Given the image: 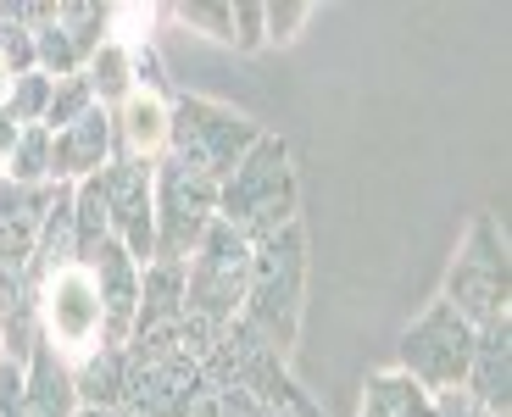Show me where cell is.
Listing matches in <instances>:
<instances>
[{
    "instance_id": "6da1fadb",
    "label": "cell",
    "mask_w": 512,
    "mask_h": 417,
    "mask_svg": "<svg viewBox=\"0 0 512 417\" xmlns=\"http://www.w3.org/2000/svg\"><path fill=\"white\" fill-rule=\"evenodd\" d=\"M245 267H251V240L240 228H229L223 217H212V228L201 234V245L184 262V323H179V351L190 362H201L218 334L240 317L245 301Z\"/></svg>"
},
{
    "instance_id": "7a4b0ae2",
    "label": "cell",
    "mask_w": 512,
    "mask_h": 417,
    "mask_svg": "<svg viewBox=\"0 0 512 417\" xmlns=\"http://www.w3.org/2000/svg\"><path fill=\"white\" fill-rule=\"evenodd\" d=\"M301 312H307V228L290 223L273 240L251 245L240 323L279 362H290L295 340H301Z\"/></svg>"
},
{
    "instance_id": "3957f363",
    "label": "cell",
    "mask_w": 512,
    "mask_h": 417,
    "mask_svg": "<svg viewBox=\"0 0 512 417\" xmlns=\"http://www.w3.org/2000/svg\"><path fill=\"white\" fill-rule=\"evenodd\" d=\"M218 217L229 228H240L251 245H262L279 228L301 223V178H295L290 139L262 128V139H256L251 151L240 156V167L218 184Z\"/></svg>"
},
{
    "instance_id": "277c9868",
    "label": "cell",
    "mask_w": 512,
    "mask_h": 417,
    "mask_svg": "<svg viewBox=\"0 0 512 417\" xmlns=\"http://www.w3.org/2000/svg\"><path fill=\"white\" fill-rule=\"evenodd\" d=\"M262 139V123L223 101H206V95H184L173 89V106H167V156L201 167L206 178H229L240 167V156Z\"/></svg>"
},
{
    "instance_id": "5b68a950",
    "label": "cell",
    "mask_w": 512,
    "mask_h": 417,
    "mask_svg": "<svg viewBox=\"0 0 512 417\" xmlns=\"http://www.w3.org/2000/svg\"><path fill=\"white\" fill-rule=\"evenodd\" d=\"M440 301L468 323V329H485L512 317V262H507V234L496 228V217L479 212L468 223V240L451 256L446 273V295Z\"/></svg>"
},
{
    "instance_id": "8992f818",
    "label": "cell",
    "mask_w": 512,
    "mask_h": 417,
    "mask_svg": "<svg viewBox=\"0 0 512 417\" xmlns=\"http://www.w3.org/2000/svg\"><path fill=\"white\" fill-rule=\"evenodd\" d=\"M151 201H156V256L151 262H190L201 234L218 217V178L179 156H156L151 162Z\"/></svg>"
},
{
    "instance_id": "52a82bcc",
    "label": "cell",
    "mask_w": 512,
    "mask_h": 417,
    "mask_svg": "<svg viewBox=\"0 0 512 417\" xmlns=\"http://www.w3.org/2000/svg\"><path fill=\"white\" fill-rule=\"evenodd\" d=\"M468 356H474V329H468L446 301H435L396 340V373H407V379L423 384L429 395H446V390H462Z\"/></svg>"
},
{
    "instance_id": "ba28073f",
    "label": "cell",
    "mask_w": 512,
    "mask_h": 417,
    "mask_svg": "<svg viewBox=\"0 0 512 417\" xmlns=\"http://www.w3.org/2000/svg\"><path fill=\"white\" fill-rule=\"evenodd\" d=\"M39 329L45 345L62 356L67 367L101 345V295H95L90 267H62V273L39 278Z\"/></svg>"
},
{
    "instance_id": "9c48e42d",
    "label": "cell",
    "mask_w": 512,
    "mask_h": 417,
    "mask_svg": "<svg viewBox=\"0 0 512 417\" xmlns=\"http://www.w3.org/2000/svg\"><path fill=\"white\" fill-rule=\"evenodd\" d=\"M106 201V228L112 240L123 245L134 262H151L156 256V201H151V162H134V156H112V162L95 173Z\"/></svg>"
},
{
    "instance_id": "30bf717a",
    "label": "cell",
    "mask_w": 512,
    "mask_h": 417,
    "mask_svg": "<svg viewBox=\"0 0 512 417\" xmlns=\"http://www.w3.org/2000/svg\"><path fill=\"white\" fill-rule=\"evenodd\" d=\"M201 384L206 390H251V395H295L290 384V367L268 351V345L256 340L245 329L240 317H234L229 329L218 334V345L201 356Z\"/></svg>"
},
{
    "instance_id": "8fae6325",
    "label": "cell",
    "mask_w": 512,
    "mask_h": 417,
    "mask_svg": "<svg viewBox=\"0 0 512 417\" xmlns=\"http://www.w3.org/2000/svg\"><path fill=\"white\" fill-rule=\"evenodd\" d=\"M206 395L201 362L167 356V362H128V390H123V417H190V406Z\"/></svg>"
},
{
    "instance_id": "7c38bea8",
    "label": "cell",
    "mask_w": 512,
    "mask_h": 417,
    "mask_svg": "<svg viewBox=\"0 0 512 417\" xmlns=\"http://www.w3.org/2000/svg\"><path fill=\"white\" fill-rule=\"evenodd\" d=\"M84 267H90L95 295H101V345H128L134 312H140V262L117 240H106Z\"/></svg>"
},
{
    "instance_id": "4fadbf2b",
    "label": "cell",
    "mask_w": 512,
    "mask_h": 417,
    "mask_svg": "<svg viewBox=\"0 0 512 417\" xmlns=\"http://www.w3.org/2000/svg\"><path fill=\"white\" fill-rule=\"evenodd\" d=\"M462 395L479 406V417H512V317L474 329Z\"/></svg>"
},
{
    "instance_id": "5bb4252c",
    "label": "cell",
    "mask_w": 512,
    "mask_h": 417,
    "mask_svg": "<svg viewBox=\"0 0 512 417\" xmlns=\"http://www.w3.org/2000/svg\"><path fill=\"white\" fill-rule=\"evenodd\" d=\"M106 162H112V117H106V106H95L73 128L51 134V184H84Z\"/></svg>"
},
{
    "instance_id": "9a60e30c",
    "label": "cell",
    "mask_w": 512,
    "mask_h": 417,
    "mask_svg": "<svg viewBox=\"0 0 512 417\" xmlns=\"http://www.w3.org/2000/svg\"><path fill=\"white\" fill-rule=\"evenodd\" d=\"M167 106L173 95L156 89H134L123 106H112V156H134V162H156L167 151Z\"/></svg>"
},
{
    "instance_id": "2e32d148",
    "label": "cell",
    "mask_w": 512,
    "mask_h": 417,
    "mask_svg": "<svg viewBox=\"0 0 512 417\" xmlns=\"http://www.w3.org/2000/svg\"><path fill=\"white\" fill-rule=\"evenodd\" d=\"M56 184H6L0 178V267H28L34 256V234L45 223V206H51Z\"/></svg>"
},
{
    "instance_id": "e0dca14e",
    "label": "cell",
    "mask_w": 512,
    "mask_h": 417,
    "mask_svg": "<svg viewBox=\"0 0 512 417\" xmlns=\"http://www.w3.org/2000/svg\"><path fill=\"white\" fill-rule=\"evenodd\" d=\"M184 323V262H145L140 267V312L128 340H156L179 334Z\"/></svg>"
},
{
    "instance_id": "ac0fdd59",
    "label": "cell",
    "mask_w": 512,
    "mask_h": 417,
    "mask_svg": "<svg viewBox=\"0 0 512 417\" xmlns=\"http://www.w3.org/2000/svg\"><path fill=\"white\" fill-rule=\"evenodd\" d=\"M23 417H78L73 367L51 345H39L23 362Z\"/></svg>"
},
{
    "instance_id": "d6986e66",
    "label": "cell",
    "mask_w": 512,
    "mask_h": 417,
    "mask_svg": "<svg viewBox=\"0 0 512 417\" xmlns=\"http://www.w3.org/2000/svg\"><path fill=\"white\" fill-rule=\"evenodd\" d=\"M123 390H128V351L123 345H95L84 362H73V395L78 406H123Z\"/></svg>"
},
{
    "instance_id": "ffe728a7",
    "label": "cell",
    "mask_w": 512,
    "mask_h": 417,
    "mask_svg": "<svg viewBox=\"0 0 512 417\" xmlns=\"http://www.w3.org/2000/svg\"><path fill=\"white\" fill-rule=\"evenodd\" d=\"M357 417H435V395L390 367V373H373L368 379Z\"/></svg>"
},
{
    "instance_id": "44dd1931",
    "label": "cell",
    "mask_w": 512,
    "mask_h": 417,
    "mask_svg": "<svg viewBox=\"0 0 512 417\" xmlns=\"http://www.w3.org/2000/svg\"><path fill=\"white\" fill-rule=\"evenodd\" d=\"M84 84H90L95 106H123L134 95V56H128V39H106L101 51L84 62Z\"/></svg>"
},
{
    "instance_id": "7402d4cb",
    "label": "cell",
    "mask_w": 512,
    "mask_h": 417,
    "mask_svg": "<svg viewBox=\"0 0 512 417\" xmlns=\"http://www.w3.org/2000/svg\"><path fill=\"white\" fill-rule=\"evenodd\" d=\"M301 395H251V390H206L190 417H295Z\"/></svg>"
},
{
    "instance_id": "603a6c76",
    "label": "cell",
    "mask_w": 512,
    "mask_h": 417,
    "mask_svg": "<svg viewBox=\"0 0 512 417\" xmlns=\"http://www.w3.org/2000/svg\"><path fill=\"white\" fill-rule=\"evenodd\" d=\"M56 28L73 39L78 62H90L106 39H112V6H95V0H62V6H56Z\"/></svg>"
},
{
    "instance_id": "cb8c5ba5",
    "label": "cell",
    "mask_w": 512,
    "mask_h": 417,
    "mask_svg": "<svg viewBox=\"0 0 512 417\" xmlns=\"http://www.w3.org/2000/svg\"><path fill=\"white\" fill-rule=\"evenodd\" d=\"M6 184H28V190H39V184H51V128L45 123H28L23 134H17L12 156H6Z\"/></svg>"
},
{
    "instance_id": "d4e9b609",
    "label": "cell",
    "mask_w": 512,
    "mask_h": 417,
    "mask_svg": "<svg viewBox=\"0 0 512 417\" xmlns=\"http://www.w3.org/2000/svg\"><path fill=\"white\" fill-rule=\"evenodd\" d=\"M51 78L45 73H28V78H12V95H6V106L0 112L12 117L17 128H28V123H45V106H51Z\"/></svg>"
},
{
    "instance_id": "484cf974",
    "label": "cell",
    "mask_w": 512,
    "mask_h": 417,
    "mask_svg": "<svg viewBox=\"0 0 512 417\" xmlns=\"http://www.w3.org/2000/svg\"><path fill=\"white\" fill-rule=\"evenodd\" d=\"M84 112H95V95H90V84H84V73H73V78H56V89H51V106H45V128H73Z\"/></svg>"
},
{
    "instance_id": "4316f807",
    "label": "cell",
    "mask_w": 512,
    "mask_h": 417,
    "mask_svg": "<svg viewBox=\"0 0 512 417\" xmlns=\"http://www.w3.org/2000/svg\"><path fill=\"white\" fill-rule=\"evenodd\" d=\"M179 17L201 34H212L218 45L234 39V0H190V6H179Z\"/></svg>"
},
{
    "instance_id": "83f0119b",
    "label": "cell",
    "mask_w": 512,
    "mask_h": 417,
    "mask_svg": "<svg viewBox=\"0 0 512 417\" xmlns=\"http://www.w3.org/2000/svg\"><path fill=\"white\" fill-rule=\"evenodd\" d=\"M312 17L307 0H279V6H262V39L268 45H290L295 34H301V23Z\"/></svg>"
},
{
    "instance_id": "f1b7e54d",
    "label": "cell",
    "mask_w": 512,
    "mask_h": 417,
    "mask_svg": "<svg viewBox=\"0 0 512 417\" xmlns=\"http://www.w3.org/2000/svg\"><path fill=\"white\" fill-rule=\"evenodd\" d=\"M0 73H12V78L34 73V34L6 23V17H0Z\"/></svg>"
},
{
    "instance_id": "f546056e",
    "label": "cell",
    "mask_w": 512,
    "mask_h": 417,
    "mask_svg": "<svg viewBox=\"0 0 512 417\" xmlns=\"http://www.w3.org/2000/svg\"><path fill=\"white\" fill-rule=\"evenodd\" d=\"M234 51H262V45H268V39H262V6H256V0H234V39H229Z\"/></svg>"
},
{
    "instance_id": "4dcf8cb0",
    "label": "cell",
    "mask_w": 512,
    "mask_h": 417,
    "mask_svg": "<svg viewBox=\"0 0 512 417\" xmlns=\"http://www.w3.org/2000/svg\"><path fill=\"white\" fill-rule=\"evenodd\" d=\"M0 417H23V367H0Z\"/></svg>"
},
{
    "instance_id": "1f68e13d",
    "label": "cell",
    "mask_w": 512,
    "mask_h": 417,
    "mask_svg": "<svg viewBox=\"0 0 512 417\" xmlns=\"http://www.w3.org/2000/svg\"><path fill=\"white\" fill-rule=\"evenodd\" d=\"M17 134H23V128L12 123V117L0 112V173H6V156H12V145H17Z\"/></svg>"
},
{
    "instance_id": "d6a6232c",
    "label": "cell",
    "mask_w": 512,
    "mask_h": 417,
    "mask_svg": "<svg viewBox=\"0 0 512 417\" xmlns=\"http://www.w3.org/2000/svg\"><path fill=\"white\" fill-rule=\"evenodd\" d=\"M78 417H123V412H117V406L112 412H101V406H78Z\"/></svg>"
},
{
    "instance_id": "836d02e7",
    "label": "cell",
    "mask_w": 512,
    "mask_h": 417,
    "mask_svg": "<svg viewBox=\"0 0 512 417\" xmlns=\"http://www.w3.org/2000/svg\"><path fill=\"white\" fill-rule=\"evenodd\" d=\"M6 95H12V73H0V106H6Z\"/></svg>"
},
{
    "instance_id": "e575fe53",
    "label": "cell",
    "mask_w": 512,
    "mask_h": 417,
    "mask_svg": "<svg viewBox=\"0 0 512 417\" xmlns=\"http://www.w3.org/2000/svg\"><path fill=\"white\" fill-rule=\"evenodd\" d=\"M295 417H318V412H312V406H307V401H301V412H295Z\"/></svg>"
},
{
    "instance_id": "d590c367",
    "label": "cell",
    "mask_w": 512,
    "mask_h": 417,
    "mask_svg": "<svg viewBox=\"0 0 512 417\" xmlns=\"http://www.w3.org/2000/svg\"><path fill=\"white\" fill-rule=\"evenodd\" d=\"M6 362H12V356H6V340H0V367H6Z\"/></svg>"
}]
</instances>
